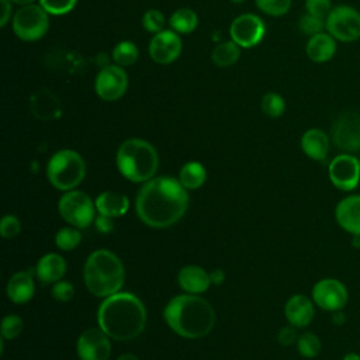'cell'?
I'll return each mask as SVG.
<instances>
[{"mask_svg":"<svg viewBox=\"0 0 360 360\" xmlns=\"http://www.w3.org/2000/svg\"><path fill=\"white\" fill-rule=\"evenodd\" d=\"M187 188L173 177H153L138 191L135 210L139 219L152 228H169L188 207Z\"/></svg>","mask_w":360,"mask_h":360,"instance_id":"cell-1","label":"cell"},{"mask_svg":"<svg viewBox=\"0 0 360 360\" xmlns=\"http://www.w3.org/2000/svg\"><path fill=\"white\" fill-rule=\"evenodd\" d=\"M98 328L115 340H131L141 335L146 325V309L131 292H115L105 297L97 312Z\"/></svg>","mask_w":360,"mask_h":360,"instance_id":"cell-2","label":"cell"},{"mask_svg":"<svg viewBox=\"0 0 360 360\" xmlns=\"http://www.w3.org/2000/svg\"><path fill=\"white\" fill-rule=\"evenodd\" d=\"M163 318L174 333L187 339L202 338L215 325L214 308L207 300L195 294L172 298L165 307Z\"/></svg>","mask_w":360,"mask_h":360,"instance_id":"cell-3","label":"cell"},{"mask_svg":"<svg viewBox=\"0 0 360 360\" xmlns=\"http://www.w3.org/2000/svg\"><path fill=\"white\" fill-rule=\"evenodd\" d=\"M84 283L96 297H110L121 290L125 270L121 260L107 249L94 250L84 263Z\"/></svg>","mask_w":360,"mask_h":360,"instance_id":"cell-4","label":"cell"},{"mask_svg":"<svg viewBox=\"0 0 360 360\" xmlns=\"http://www.w3.org/2000/svg\"><path fill=\"white\" fill-rule=\"evenodd\" d=\"M117 166L125 179L134 183H146L158 172L159 156L149 142L131 138L120 145L117 150Z\"/></svg>","mask_w":360,"mask_h":360,"instance_id":"cell-5","label":"cell"},{"mask_svg":"<svg viewBox=\"0 0 360 360\" xmlns=\"http://www.w3.org/2000/svg\"><path fill=\"white\" fill-rule=\"evenodd\" d=\"M86 174L83 158L72 149L58 150L48 162L46 176L51 184L62 191L73 190L82 183Z\"/></svg>","mask_w":360,"mask_h":360,"instance_id":"cell-6","label":"cell"},{"mask_svg":"<svg viewBox=\"0 0 360 360\" xmlns=\"http://www.w3.org/2000/svg\"><path fill=\"white\" fill-rule=\"evenodd\" d=\"M13 31L14 34L27 42L41 39L49 28V14L42 8L41 4L22 6L13 15Z\"/></svg>","mask_w":360,"mask_h":360,"instance_id":"cell-7","label":"cell"},{"mask_svg":"<svg viewBox=\"0 0 360 360\" xmlns=\"http://www.w3.org/2000/svg\"><path fill=\"white\" fill-rule=\"evenodd\" d=\"M60 217L75 228L84 229L87 228L96 218V204H93L91 198L79 190L66 191L58 204Z\"/></svg>","mask_w":360,"mask_h":360,"instance_id":"cell-8","label":"cell"},{"mask_svg":"<svg viewBox=\"0 0 360 360\" xmlns=\"http://www.w3.org/2000/svg\"><path fill=\"white\" fill-rule=\"evenodd\" d=\"M325 30L336 41H357L360 38V11L347 4L335 6L325 20Z\"/></svg>","mask_w":360,"mask_h":360,"instance_id":"cell-9","label":"cell"},{"mask_svg":"<svg viewBox=\"0 0 360 360\" xmlns=\"http://www.w3.org/2000/svg\"><path fill=\"white\" fill-rule=\"evenodd\" d=\"M333 145L345 153L360 149V114L356 111L342 112L330 127Z\"/></svg>","mask_w":360,"mask_h":360,"instance_id":"cell-10","label":"cell"},{"mask_svg":"<svg viewBox=\"0 0 360 360\" xmlns=\"http://www.w3.org/2000/svg\"><path fill=\"white\" fill-rule=\"evenodd\" d=\"M332 184L342 191H352L360 181V160L352 153H340L328 166Z\"/></svg>","mask_w":360,"mask_h":360,"instance_id":"cell-11","label":"cell"},{"mask_svg":"<svg viewBox=\"0 0 360 360\" xmlns=\"http://www.w3.org/2000/svg\"><path fill=\"white\" fill-rule=\"evenodd\" d=\"M128 89V75L118 65L104 66L96 76L94 90L104 101H115L121 98Z\"/></svg>","mask_w":360,"mask_h":360,"instance_id":"cell-12","label":"cell"},{"mask_svg":"<svg viewBox=\"0 0 360 360\" xmlns=\"http://www.w3.org/2000/svg\"><path fill=\"white\" fill-rule=\"evenodd\" d=\"M264 34L266 25L263 20L252 13L238 15L229 27L231 39L240 48L256 46L263 39Z\"/></svg>","mask_w":360,"mask_h":360,"instance_id":"cell-13","label":"cell"},{"mask_svg":"<svg viewBox=\"0 0 360 360\" xmlns=\"http://www.w3.org/2000/svg\"><path fill=\"white\" fill-rule=\"evenodd\" d=\"M349 298L346 285L336 278H322L312 288V301L323 311L343 309Z\"/></svg>","mask_w":360,"mask_h":360,"instance_id":"cell-14","label":"cell"},{"mask_svg":"<svg viewBox=\"0 0 360 360\" xmlns=\"http://www.w3.org/2000/svg\"><path fill=\"white\" fill-rule=\"evenodd\" d=\"M110 336L101 328H89L80 333L76 343L80 360H108L111 354Z\"/></svg>","mask_w":360,"mask_h":360,"instance_id":"cell-15","label":"cell"},{"mask_svg":"<svg viewBox=\"0 0 360 360\" xmlns=\"http://www.w3.org/2000/svg\"><path fill=\"white\" fill-rule=\"evenodd\" d=\"M183 49L181 38L173 30H163L155 34L149 42V56L159 65L174 62Z\"/></svg>","mask_w":360,"mask_h":360,"instance_id":"cell-16","label":"cell"},{"mask_svg":"<svg viewBox=\"0 0 360 360\" xmlns=\"http://www.w3.org/2000/svg\"><path fill=\"white\" fill-rule=\"evenodd\" d=\"M335 218L343 231L360 238V194L342 198L335 208Z\"/></svg>","mask_w":360,"mask_h":360,"instance_id":"cell-17","label":"cell"},{"mask_svg":"<svg viewBox=\"0 0 360 360\" xmlns=\"http://www.w3.org/2000/svg\"><path fill=\"white\" fill-rule=\"evenodd\" d=\"M284 314L290 325L294 328H305L314 319V302L302 294H295L288 298L284 307Z\"/></svg>","mask_w":360,"mask_h":360,"instance_id":"cell-18","label":"cell"},{"mask_svg":"<svg viewBox=\"0 0 360 360\" xmlns=\"http://www.w3.org/2000/svg\"><path fill=\"white\" fill-rule=\"evenodd\" d=\"M34 273L31 269L17 271L7 283V295L15 304L28 302L35 292Z\"/></svg>","mask_w":360,"mask_h":360,"instance_id":"cell-19","label":"cell"},{"mask_svg":"<svg viewBox=\"0 0 360 360\" xmlns=\"http://www.w3.org/2000/svg\"><path fill=\"white\" fill-rule=\"evenodd\" d=\"M330 148V139L325 131L319 128H311L305 131L301 136V149L302 152L318 162L326 159Z\"/></svg>","mask_w":360,"mask_h":360,"instance_id":"cell-20","label":"cell"},{"mask_svg":"<svg viewBox=\"0 0 360 360\" xmlns=\"http://www.w3.org/2000/svg\"><path fill=\"white\" fill-rule=\"evenodd\" d=\"M307 56L316 63L330 60L336 53V39L329 32H319L307 41L305 45Z\"/></svg>","mask_w":360,"mask_h":360,"instance_id":"cell-21","label":"cell"},{"mask_svg":"<svg viewBox=\"0 0 360 360\" xmlns=\"http://www.w3.org/2000/svg\"><path fill=\"white\" fill-rule=\"evenodd\" d=\"M177 281L180 287L188 294H200L208 290L211 276L200 266H186L179 271Z\"/></svg>","mask_w":360,"mask_h":360,"instance_id":"cell-22","label":"cell"},{"mask_svg":"<svg viewBox=\"0 0 360 360\" xmlns=\"http://www.w3.org/2000/svg\"><path fill=\"white\" fill-rule=\"evenodd\" d=\"M32 114L39 120H55L60 115L62 107L58 97L49 90H39L30 100Z\"/></svg>","mask_w":360,"mask_h":360,"instance_id":"cell-23","label":"cell"},{"mask_svg":"<svg viewBox=\"0 0 360 360\" xmlns=\"http://www.w3.org/2000/svg\"><path fill=\"white\" fill-rule=\"evenodd\" d=\"M37 277L42 284H55L66 273V262L58 253H48L37 263Z\"/></svg>","mask_w":360,"mask_h":360,"instance_id":"cell-24","label":"cell"},{"mask_svg":"<svg viewBox=\"0 0 360 360\" xmlns=\"http://www.w3.org/2000/svg\"><path fill=\"white\" fill-rule=\"evenodd\" d=\"M128 208H129L128 197L117 191H104L96 198V210L101 215L120 218L128 211Z\"/></svg>","mask_w":360,"mask_h":360,"instance_id":"cell-25","label":"cell"},{"mask_svg":"<svg viewBox=\"0 0 360 360\" xmlns=\"http://www.w3.org/2000/svg\"><path fill=\"white\" fill-rule=\"evenodd\" d=\"M207 170L200 162H187L179 173V181L187 190H195L205 183Z\"/></svg>","mask_w":360,"mask_h":360,"instance_id":"cell-26","label":"cell"},{"mask_svg":"<svg viewBox=\"0 0 360 360\" xmlns=\"http://www.w3.org/2000/svg\"><path fill=\"white\" fill-rule=\"evenodd\" d=\"M170 30L177 34H190L198 25V17L194 10L183 7L177 8L169 18Z\"/></svg>","mask_w":360,"mask_h":360,"instance_id":"cell-27","label":"cell"},{"mask_svg":"<svg viewBox=\"0 0 360 360\" xmlns=\"http://www.w3.org/2000/svg\"><path fill=\"white\" fill-rule=\"evenodd\" d=\"M239 56H240V46L235 44L232 39L218 44L211 52V59L214 65H217L218 68L232 66L239 59Z\"/></svg>","mask_w":360,"mask_h":360,"instance_id":"cell-28","label":"cell"},{"mask_svg":"<svg viewBox=\"0 0 360 360\" xmlns=\"http://www.w3.org/2000/svg\"><path fill=\"white\" fill-rule=\"evenodd\" d=\"M139 56L138 46L132 41H120L111 52V58L115 65L121 68H128L136 62Z\"/></svg>","mask_w":360,"mask_h":360,"instance_id":"cell-29","label":"cell"},{"mask_svg":"<svg viewBox=\"0 0 360 360\" xmlns=\"http://www.w3.org/2000/svg\"><path fill=\"white\" fill-rule=\"evenodd\" d=\"M262 111L270 118H278L285 111V100L281 94L269 91L262 98Z\"/></svg>","mask_w":360,"mask_h":360,"instance_id":"cell-30","label":"cell"},{"mask_svg":"<svg viewBox=\"0 0 360 360\" xmlns=\"http://www.w3.org/2000/svg\"><path fill=\"white\" fill-rule=\"evenodd\" d=\"M297 349L302 357H316L321 352V339L312 332H304L298 336Z\"/></svg>","mask_w":360,"mask_h":360,"instance_id":"cell-31","label":"cell"},{"mask_svg":"<svg viewBox=\"0 0 360 360\" xmlns=\"http://www.w3.org/2000/svg\"><path fill=\"white\" fill-rule=\"evenodd\" d=\"M80 240L82 235L79 232V228L75 226L62 228L55 235V243L60 250H72L80 243Z\"/></svg>","mask_w":360,"mask_h":360,"instance_id":"cell-32","label":"cell"},{"mask_svg":"<svg viewBox=\"0 0 360 360\" xmlns=\"http://www.w3.org/2000/svg\"><path fill=\"white\" fill-rule=\"evenodd\" d=\"M292 0H255L256 7L267 15L280 17L287 14Z\"/></svg>","mask_w":360,"mask_h":360,"instance_id":"cell-33","label":"cell"},{"mask_svg":"<svg viewBox=\"0 0 360 360\" xmlns=\"http://www.w3.org/2000/svg\"><path fill=\"white\" fill-rule=\"evenodd\" d=\"M165 24H166V18L160 10L149 8L142 15V25L148 32L158 34L165 30Z\"/></svg>","mask_w":360,"mask_h":360,"instance_id":"cell-34","label":"cell"},{"mask_svg":"<svg viewBox=\"0 0 360 360\" xmlns=\"http://www.w3.org/2000/svg\"><path fill=\"white\" fill-rule=\"evenodd\" d=\"M77 0H39L42 8L52 15H63L72 11Z\"/></svg>","mask_w":360,"mask_h":360,"instance_id":"cell-35","label":"cell"},{"mask_svg":"<svg viewBox=\"0 0 360 360\" xmlns=\"http://www.w3.org/2000/svg\"><path fill=\"white\" fill-rule=\"evenodd\" d=\"M298 28H300L304 34L312 37V35L319 34V32L323 31V28H325V20H322V18H319V17H315V15H312V14L305 13V14H302V15L300 17Z\"/></svg>","mask_w":360,"mask_h":360,"instance_id":"cell-36","label":"cell"},{"mask_svg":"<svg viewBox=\"0 0 360 360\" xmlns=\"http://www.w3.org/2000/svg\"><path fill=\"white\" fill-rule=\"evenodd\" d=\"M22 319L18 315H7L1 322V338L14 339L22 332Z\"/></svg>","mask_w":360,"mask_h":360,"instance_id":"cell-37","label":"cell"},{"mask_svg":"<svg viewBox=\"0 0 360 360\" xmlns=\"http://www.w3.org/2000/svg\"><path fill=\"white\" fill-rule=\"evenodd\" d=\"M21 232V222L15 215H4L0 222V233L6 239L15 238Z\"/></svg>","mask_w":360,"mask_h":360,"instance_id":"cell-38","label":"cell"},{"mask_svg":"<svg viewBox=\"0 0 360 360\" xmlns=\"http://www.w3.org/2000/svg\"><path fill=\"white\" fill-rule=\"evenodd\" d=\"M332 8L330 0H305V11L322 20H326Z\"/></svg>","mask_w":360,"mask_h":360,"instance_id":"cell-39","label":"cell"},{"mask_svg":"<svg viewBox=\"0 0 360 360\" xmlns=\"http://www.w3.org/2000/svg\"><path fill=\"white\" fill-rule=\"evenodd\" d=\"M52 292V297L56 300V301H60V302H68L73 298L75 295V287L72 283L69 281H56L51 290Z\"/></svg>","mask_w":360,"mask_h":360,"instance_id":"cell-40","label":"cell"},{"mask_svg":"<svg viewBox=\"0 0 360 360\" xmlns=\"http://www.w3.org/2000/svg\"><path fill=\"white\" fill-rule=\"evenodd\" d=\"M278 342L283 345V346H290L292 343H295L298 340V336H297V332L294 329V326H284L280 329L278 332Z\"/></svg>","mask_w":360,"mask_h":360,"instance_id":"cell-41","label":"cell"},{"mask_svg":"<svg viewBox=\"0 0 360 360\" xmlns=\"http://www.w3.org/2000/svg\"><path fill=\"white\" fill-rule=\"evenodd\" d=\"M114 218H111V217H107V215H98L97 218H96V228H97V231L98 232H101V233H108V232H111L112 229H114V221H112Z\"/></svg>","mask_w":360,"mask_h":360,"instance_id":"cell-42","label":"cell"},{"mask_svg":"<svg viewBox=\"0 0 360 360\" xmlns=\"http://www.w3.org/2000/svg\"><path fill=\"white\" fill-rule=\"evenodd\" d=\"M0 6H1V20H0V25L6 27L8 20L11 18V1L10 0H0Z\"/></svg>","mask_w":360,"mask_h":360,"instance_id":"cell-43","label":"cell"},{"mask_svg":"<svg viewBox=\"0 0 360 360\" xmlns=\"http://www.w3.org/2000/svg\"><path fill=\"white\" fill-rule=\"evenodd\" d=\"M210 276H211V283H214V284H221L225 280V274L221 269L214 270Z\"/></svg>","mask_w":360,"mask_h":360,"instance_id":"cell-44","label":"cell"},{"mask_svg":"<svg viewBox=\"0 0 360 360\" xmlns=\"http://www.w3.org/2000/svg\"><path fill=\"white\" fill-rule=\"evenodd\" d=\"M117 360H139V359L135 354H132V353H124Z\"/></svg>","mask_w":360,"mask_h":360,"instance_id":"cell-45","label":"cell"},{"mask_svg":"<svg viewBox=\"0 0 360 360\" xmlns=\"http://www.w3.org/2000/svg\"><path fill=\"white\" fill-rule=\"evenodd\" d=\"M343 360H360V354H357V353H347L343 357Z\"/></svg>","mask_w":360,"mask_h":360,"instance_id":"cell-46","label":"cell"},{"mask_svg":"<svg viewBox=\"0 0 360 360\" xmlns=\"http://www.w3.org/2000/svg\"><path fill=\"white\" fill-rule=\"evenodd\" d=\"M11 3H15V4H20V6H28V4H32L34 0H10Z\"/></svg>","mask_w":360,"mask_h":360,"instance_id":"cell-47","label":"cell"},{"mask_svg":"<svg viewBox=\"0 0 360 360\" xmlns=\"http://www.w3.org/2000/svg\"><path fill=\"white\" fill-rule=\"evenodd\" d=\"M232 3H236V4H240V3H245L246 0H231Z\"/></svg>","mask_w":360,"mask_h":360,"instance_id":"cell-48","label":"cell"}]
</instances>
